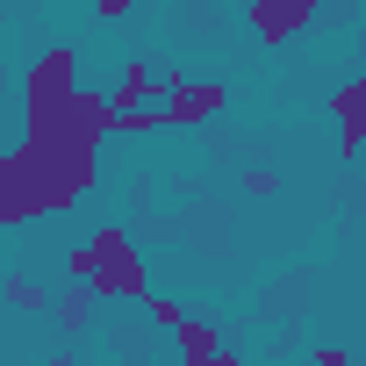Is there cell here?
Wrapping results in <instances>:
<instances>
[{
    "label": "cell",
    "instance_id": "3957f363",
    "mask_svg": "<svg viewBox=\"0 0 366 366\" xmlns=\"http://www.w3.org/2000/svg\"><path fill=\"white\" fill-rule=\"evenodd\" d=\"M223 101H230V86H223V79H194V86L179 79V94L165 101V129H187V122H209V115H216Z\"/></svg>",
    "mask_w": 366,
    "mask_h": 366
},
{
    "label": "cell",
    "instance_id": "277c9868",
    "mask_svg": "<svg viewBox=\"0 0 366 366\" xmlns=\"http://www.w3.org/2000/svg\"><path fill=\"white\" fill-rule=\"evenodd\" d=\"M323 0H252V22H259V44H287L295 29H309V15Z\"/></svg>",
    "mask_w": 366,
    "mask_h": 366
},
{
    "label": "cell",
    "instance_id": "52a82bcc",
    "mask_svg": "<svg viewBox=\"0 0 366 366\" xmlns=\"http://www.w3.org/2000/svg\"><path fill=\"white\" fill-rule=\"evenodd\" d=\"M94 15H101V22H122V15H129V0H94Z\"/></svg>",
    "mask_w": 366,
    "mask_h": 366
},
{
    "label": "cell",
    "instance_id": "7a4b0ae2",
    "mask_svg": "<svg viewBox=\"0 0 366 366\" xmlns=\"http://www.w3.org/2000/svg\"><path fill=\"white\" fill-rule=\"evenodd\" d=\"M65 273H79V280H94L101 287V302H144V259H137V244H129V230H94L72 259H65Z\"/></svg>",
    "mask_w": 366,
    "mask_h": 366
},
{
    "label": "cell",
    "instance_id": "8992f818",
    "mask_svg": "<svg viewBox=\"0 0 366 366\" xmlns=\"http://www.w3.org/2000/svg\"><path fill=\"white\" fill-rule=\"evenodd\" d=\"M172 345L187 352V359H223V337H216V330H202V323H187V316L172 323Z\"/></svg>",
    "mask_w": 366,
    "mask_h": 366
},
{
    "label": "cell",
    "instance_id": "5b68a950",
    "mask_svg": "<svg viewBox=\"0 0 366 366\" xmlns=\"http://www.w3.org/2000/svg\"><path fill=\"white\" fill-rule=\"evenodd\" d=\"M330 115H337V129H345V158L366 144V79H345L337 94H330Z\"/></svg>",
    "mask_w": 366,
    "mask_h": 366
},
{
    "label": "cell",
    "instance_id": "6da1fadb",
    "mask_svg": "<svg viewBox=\"0 0 366 366\" xmlns=\"http://www.w3.org/2000/svg\"><path fill=\"white\" fill-rule=\"evenodd\" d=\"M79 58L58 44L29 86H22V144L8 151V187H0V223L22 230L51 209H72L94 187V151L115 137V101L72 79Z\"/></svg>",
    "mask_w": 366,
    "mask_h": 366
}]
</instances>
